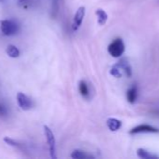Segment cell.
Instances as JSON below:
<instances>
[{
	"instance_id": "obj_17",
	"label": "cell",
	"mask_w": 159,
	"mask_h": 159,
	"mask_svg": "<svg viewBox=\"0 0 159 159\" xmlns=\"http://www.w3.org/2000/svg\"><path fill=\"white\" fill-rule=\"evenodd\" d=\"M4 142H5L7 144L10 145V146H17V147H19V144H18L14 140H12V139L9 138V137H5V138H4Z\"/></svg>"
},
{
	"instance_id": "obj_12",
	"label": "cell",
	"mask_w": 159,
	"mask_h": 159,
	"mask_svg": "<svg viewBox=\"0 0 159 159\" xmlns=\"http://www.w3.org/2000/svg\"><path fill=\"white\" fill-rule=\"evenodd\" d=\"M6 53L10 58H18L20 56V50L14 45H8L6 48Z\"/></svg>"
},
{
	"instance_id": "obj_4",
	"label": "cell",
	"mask_w": 159,
	"mask_h": 159,
	"mask_svg": "<svg viewBox=\"0 0 159 159\" xmlns=\"http://www.w3.org/2000/svg\"><path fill=\"white\" fill-rule=\"evenodd\" d=\"M84 15H85V7H80L75 15H74V18H73V21H72V29L73 31H77L80 26L82 25V22L83 20V18H84Z\"/></svg>"
},
{
	"instance_id": "obj_18",
	"label": "cell",
	"mask_w": 159,
	"mask_h": 159,
	"mask_svg": "<svg viewBox=\"0 0 159 159\" xmlns=\"http://www.w3.org/2000/svg\"><path fill=\"white\" fill-rule=\"evenodd\" d=\"M7 114V109H6V107L2 104V103H0V116H5Z\"/></svg>"
},
{
	"instance_id": "obj_2",
	"label": "cell",
	"mask_w": 159,
	"mask_h": 159,
	"mask_svg": "<svg viewBox=\"0 0 159 159\" xmlns=\"http://www.w3.org/2000/svg\"><path fill=\"white\" fill-rule=\"evenodd\" d=\"M18 31V25L9 20H4L0 21V33L3 35L10 36L17 33Z\"/></svg>"
},
{
	"instance_id": "obj_19",
	"label": "cell",
	"mask_w": 159,
	"mask_h": 159,
	"mask_svg": "<svg viewBox=\"0 0 159 159\" xmlns=\"http://www.w3.org/2000/svg\"><path fill=\"white\" fill-rule=\"evenodd\" d=\"M0 1H2V0H0Z\"/></svg>"
},
{
	"instance_id": "obj_6",
	"label": "cell",
	"mask_w": 159,
	"mask_h": 159,
	"mask_svg": "<svg viewBox=\"0 0 159 159\" xmlns=\"http://www.w3.org/2000/svg\"><path fill=\"white\" fill-rule=\"evenodd\" d=\"M17 102L19 104V106L21 107V109L26 111L29 110L32 107V102L30 100V98H28L25 94L19 92L17 94Z\"/></svg>"
},
{
	"instance_id": "obj_1",
	"label": "cell",
	"mask_w": 159,
	"mask_h": 159,
	"mask_svg": "<svg viewBox=\"0 0 159 159\" xmlns=\"http://www.w3.org/2000/svg\"><path fill=\"white\" fill-rule=\"evenodd\" d=\"M108 51L110 55H112L113 58H119L121 57L125 52V44L121 38L114 39L108 47Z\"/></svg>"
},
{
	"instance_id": "obj_13",
	"label": "cell",
	"mask_w": 159,
	"mask_h": 159,
	"mask_svg": "<svg viewBox=\"0 0 159 159\" xmlns=\"http://www.w3.org/2000/svg\"><path fill=\"white\" fill-rule=\"evenodd\" d=\"M110 74H111L112 75H113L114 77H116V78H120V77H122L123 75H124V73H123L122 69L120 68V66L118 65V63L114 64V65L112 67V69L110 70Z\"/></svg>"
},
{
	"instance_id": "obj_16",
	"label": "cell",
	"mask_w": 159,
	"mask_h": 159,
	"mask_svg": "<svg viewBox=\"0 0 159 159\" xmlns=\"http://www.w3.org/2000/svg\"><path fill=\"white\" fill-rule=\"evenodd\" d=\"M60 7V0H52V17H56Z\"/></svg>"
},
{
	"instance_id": "obj_8",
	"label": "cell",
	"mask_w": 159,
	"mask_h": 159,
	"mask_svg": "<svg viewBox=\"0 0 159 159\" xmlns=\"http://www.w3.org/2000/svg\"><path fill=\"white\" fill-rule=\"evenodd\" d=\"M118 65L120 66V68L122 69L123 73L125 75H127V77H130L131 75H132V70H131V67H130V64L128 63V61L126 60V59H123L121 60L119 62H118Z\"/></svg>"
},
{
	"instance_id": "obj_14",
	"label": "cell",
	"mask_w": 159,
	"mask_h": 159,
	"mask_svg": "<svg viewBox=\"0 0 159 159\" xmlns=\"http://www.w3.org/2000/svg\"><path fill=\"white\" fill-rule=\"evenodd\" d=\"M79 90H80V93L82 97L84 98H88L89 97V89H88V86L86 85V83L84 81H81L80 82V85H79Z\"/></svg>"
},
{
	"instance_id": "obj_15",
	"label": "cell",
	"mask_w": 159,
	"mask_h": 159,
	"mask_svg": "<svg viewBox=\"0 0 159 159\" xmlns=\"http://www.w3.org/2000/svg\"><path fill=\"white\" fill-rule=\"evenodd\" d=\"M71 157L74 159H86V158H94V157L89 156L80 150H75L72 154H71Z\"/></svg>"
},
{
	"instance_id": "obj_5",
	"label": "cell",
	"mask_w": 159,
	"mask_h": 159,
	"mask_svg": "<svg viewBox=\"0 0 159 159\" xmlns=\"http://www.w3.org/2000/svg\"><path fill=\"white\" fill-rule=\"evenodd\" d=\"M159 132L158 129L151 126V125H147V124H142L140 126H137L135 128H133L129 133L130 134H138V133H157Z\"/></svg>"
},
{
	"instance_id": "obj_9",
	"label": "cell",
	"mask_w": 159,
	"mask_h": 159,
	"mask_svg": "<svg viewBox=\"0 0 159 159\" xmlns=\"http://www.w3.org/2000/svg\"><path fill=\"white\" fill-rule=\"evenodd\" d=\"M107 126L111 131H117L122 126V123L120 120L116 118H109L107 120Z\"/></svg>"
},
{
	"instance_id": "obj_7",
	"label": "cell",
	"mask_w": 159,
	"mask_h": 159,
	"mask_svg": "<svg viewBox=\"0 0 159 159\" xmlns=\"http://www.w3.org/2000/svg\"><path fill=\"white\" fill-rule=\"evenodd\" d=\"M137 98H138V87L136 85H133L127 91V99L129 103H134Z\"/></svg>"
},
{
	"instance_id": "obj_3",
	"label": "cell",
	"mask_w": 159,
	"mask_h": 159,
	"mask_svg": "<svg viewBox=\"0 0 159 159\" xmlns=\"http://www.w3.org/2000/svg\"><path fill=\"white\" fill-rule=\"evenodd\" d=\"M44 134H45L47 143L49 144L50 156L52 159H55L56 156H55V139H54V135L52 132V130L50 129V128L47 127V126H44Z\"/></svg>"
},
{
	"instance_id": "obj_10",
	"label": "cell",
	"mask_w": 159,
	"mask_h": 159,
	"mask_svg": "<svg viewBox=\"0 0 159 159\" xmlns=\"http://www.w3.org/2000/svg\"><path fill=\"white\" fill-rule=\"evenodd\" d=\"M96 15H97V22H98V24H99V25H104V24L106 23L107 20H108V15H107V13H106L103 9L98 8V9L96 10Z\"/></svg>"
},
{
	"instance_id": "obj_11",
	"label": "cell",
	"mask_w": 159,
	"mask_h": 159,
	"mask_svg": "<svg viewBox=\"0 0 159 159\" xmlns=\"http://www.w3.org/2000/svg\"><path fill=\"white\" fill-rule=\"evenodd\" d=\"M137 155L139 157L142 159H155V158H159V157L154 155V154H151L150 152L141 148V149H138L137 150Z\"/></svg>"
}]
</instances>
